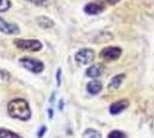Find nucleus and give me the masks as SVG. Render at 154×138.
Here are the masks:
<instances>
[{
    "instance_id": "obj_1",
    "label": "nucleus",
    "mask_w": 154,
    "mask_h": 138,
    "mask_svg": "<svg viewBox=\"0 0 154 138\" xmlns=\"http://www.w3.org/2000/svg\"><path fill=\"white\" fill-rule=\"evenodd\" d=\"M8 113L11 116L19 118L22 121H26L31 116V111L24 99H15L8 104Z\"/></svg>"
},
{
    "instance_id": "obj_2",
    "label": "nucleus",
    "mask_w": 154,
    "mask_h": 138,
    "mask_svg": "<svg viewBox=\"0 0 154 138\" xmlns=\"http://www.w3.org/2000/svg\"><path fill=\"white\" fill-rule=\"evenodd\" d=\"M15 45L23 51H31V52H36L42 48V43L36 39H16Z\"/></svg>"
},
{
    "instance_id": "obj_3",
    "label": "nucleus",
    "mask_w": 154,
    "mask_h": 138,
    "mask_svg": "<svg viewBox=\"0 0 154 138\" xmlns=\"http://www.w3.org/2000/svg\"><path fill=\"white\" fill-rule=\"evenodd\" d=\"M20 63L26 69H28V70H30V72H36V74L43 72V69H44L43 62L37 59L23 58V59L20 60Z\"/></svg>"
},
{
    "instance_id": "obj_4",
    "label": "nucleus",
    "mask_w": 154,
    "mask_h": 138,
    "mask_svg": "<svg viewBox=\"0 0 154 138\" xmlns=\"http://www.w3.org/2000/svg\"><path fill=\"white\" fill-rule=\"evenodd\" d=\"M122 54V48L121 47H116V46H108L106 48H103L100 57L106 61H114V60L119 59Z\"/></svg>"
},
{
    "instance_id": "obj_5",
    "label": "nucleus",
    "mask_w": 154,
    "mask_h": 138,
    "mask_svg": "<svg viewBox=\"0 0 154 138\" xmlns=\"http://www.w3.org/2000/svg\"><path fill=\"white\" fill-rule=\"evenodd\" d=\"M75 59L81 65H88L94 59V52L91 48H83L79 50L75 55Z\"/></svg>"
},
{
    "instance_id": "obj_6",
    "label": "nucleus",
    "mask_w": 154,
    "mask_h": 138,
    "mask_svg": "<svg viewBox=\"0 0 154 138\" xmlns=\"http://www.w3.org/2000/svg\"><path fill=\"white\" fill-rule=\"evenodd\" d=\"M0 31L6 35H17L20 33V29L16 24L8 23L4 19L0 17Z\"/></svg>"
},
{
    "instance_id": "obj_7",
    "label": "nucleus",
    "mask_w": 154,
    "mask_h": 138,
    "mask_svg": "<svg viewBox=\"0 0 154 138\" xmlns=\"http://www.w3.org/2000/svg\"><path fill=\"white\" fill-rule=\"evenodd\" d=\"M129 106V101L125 100V99H122V100H119L116 103H113L110 107H109V113L112 115H117L120 113H122L124 109H127Z\"/></svg>"
},
{
    "instance_id": "obj_8",
    "label": "nucleus",
    "mask_w": 154,
    "mask_h": 138,
    "mask_svg": "<svg viewBox=\"0 0 154 138\" xmlns=\"http://www.w3.org/2000/svg\"><path fill=\"white\" fill-rule=\"evenodd\" d=\"M103 9H105V8H103V5L96 4V2H90V4H88L86 6L84 7V12H85L86 14H89V15H97V14H100Z\"/></svg>"
},
{
    "instance_id": "obj_9",
    "label": "nucleus",
    "mask_w": 154,
    "mask_h": 138,
    "mask_svg": "<svg viewBox=\"0 0 154 138\" xmlns=\"http://www.w3.org/2000/svg\"><path fill=\"white\" fill-rule=\"evenodd\" d=\"M103 69H105V68H103V66L101 63H96V65L89 67V68L86 69V75H88L89 77L96 78V77H99V76L103 74Z\"/></svg>"
},
{
    "instance_id": "obj_10",
    "label": "nucleus",
    "mask_w": 154,
    "mask_h": 138,
    "mask_svg": "<svg viewBox=\"0 0 154 138\" xmlns=\"http://www.w3.org/2000/svg\"><path fill=\"white\" fill-rule=\"evenodd\" d=\"M124 78H125V75H124V74L116 75V76H114V77L112 78V81L109 82L108 87L110 90H116V89H119V87L121 86V84H122V82Z\"/></svg>"
},
{
    "instance_id": "obj_11",
    "label": "nucleus",
    "mask_w": 154,
    "mask_h": 138,
    "mask_svg": "<svg viewBox=\"0 0 154 138\" xmlns=\"http://www.w3.org/2000/svg\"><path fill=\"white\" fill-rule=\"evenodd\" d=\"M103 90V84L99 81H92L88 84V92L90 94H98L99 92Z\"/></svg>"
},
{
    "instance_id": "obj_12",
    "label": "nucleus",
    "mask_w": 154,
    "mask_h": 138,
    "mask_svg": "<svg viewBox=\"0 0 154 138\" xmlns=\"http://www.w3.org/2000/svg\"><path fill=\"white\" fill-rule=\"evenodd\" d=\"M37 22H38L39 26H43V28H52V26H54V22L52 20H50L48 17H46V16L37 17Z\"/></svg>"
},
{
    "instance_id": "obj_13",
    "label": "nucleus",
    "mask_w": 154,
    "mask_h": 138,
    "mask_svg": "<svg viewBox=\"0 0 154 138\" xmlns=\"http://www.w3.org/2000/svg\"><path fill=\"white\" fill-rule=\"evenodd\" d=\"M83 138H101V133L94 129H86L83 133Z\"/></svg>"
},
{
    "instance_id": "obj_14",
    "label": "nucleus",
    "mask_w": 154,
    "mask_h": 138,
    "mask_svg": "<svg viewBox=\"0 0 154 138\" xmlns=\"http://www.w3.org/2000/svg\"><path fill=\"white\" fill-rule=\"evenodd\" d=\"M0 138H21L15 132H12L7 129H0Z\"/></svg>"
},
{
    "instance_id": "obj_15",
    "label": "nucleus",
    "mask_w": 154,
    "mask_h": 138,
    "mask_svg": "<svg viewBox=\"0 0 154 138\" xmlns=\"http://www.w3.org/2000/svg\"><path fill=\"white\" fill-rule=\"evenodd\" d=\"M107 138H127V136L124 132L120 131V130H113V131L109 132Z\"/></svg>"
},
{
    "instance_id": "obj_16",
    "label": "nucleus",
    "mask_w": 154,
    "mask_h": 138,
    "mask_svg": "<svg viewBox=\"0 0 154 138\" xmlns=\"http://www.w3.org/2000/svg\"><path fill=\"white\" fill-rule=\"evenodd\" d=\"M11 7V1L9 0H0V12H6Z\"/></svg>"
},
{
    "instance_id": "obj_17",
    "label": "nucleus",
    "mask_w": 154,
    "mask_h": 138,
    "mask_svg": "<svg viewBox=\"0 0 154 138\" xmlns=\"http://www.w3.org/2000/svg\"><path fill=\"white\" fill-rule=\"evenodd\" d=\"M46 130H47V129H46V127H45V125H43V127H42V128L38 130V135H37V136H38V138L43 137V136H44V133L46 132Z\"/></svg>"
},
{
    "instance_id": "obj_18",
    "label": "nucleus",
    "mask_w": 154,
    "mask_h": 138,
    "mask_svg": "<svg viewBox=\"0 0 154 138\" xmlns=\"http://www.w3.org/2000/svg\"><path fill=\"white\" fill-rule=\"evenodd\" d=\"M57 84H58V86L61 84V69L59 68L58 72H57Z\"/></svg>"
},
{
    "instance_id": "obj_19",
    "label": "nucleus",
    "mask_w": 154,
    "mask_h": 138,
    "mask_svg": "<svg viewBox=\"0 0 154 138\" xmlns=\"http://www.w3.org/2000/svg\"><path fill=\"white\" fill-rule=\"evenodd\" d=\"M29 1H31L32 4H35V5H37V6L44 5V4L46 2V0H29Z\"/></svg>"
},
{
    "instance_id": "obj_20",
    "label": "nucleus",
    "mask_w": 154,
    "mask_h": 138,
    "mask_svg": "<svg viewBox=\"0 0 154 138\" xmlns=\"http://www.w3.org/2000/svg\"><path fill=\"white\" fill-rule=\"evenodd\" d=\"M105 1L109 5H116L117 2H120V0H105Z\"/></svg>"
},
{
    "instance_id": "obj_21",
    "label": "nucleus",
    "mask_w": 154,
    "mask_h": 138,
    "mask_svg": "<svg viewBox=\"0 0 154 138\" xmlns=\"http://www.w3.org/2000/svg\"><path fill=\"white\" fill-rule=\"evenodd\" d=\"M47 112H48V118H53V111H52V109H48Z\"/></svg>"
},
{
    "instance_id": "obj_22",
    "label": "nucleus",
    "mask_w": 154,
    "mask_h": 138,
    "mask_svg": "<svg viewBox=\"0 0 154 138\" xmlns=\"http://www.w3.org/2000/svg\"><path fill=\"white\" fill-rule=\"evenodd\" d=\"M62 108H63V101L61 100V101H60V109H62Z\"/></svg>"
}]
</instances>
